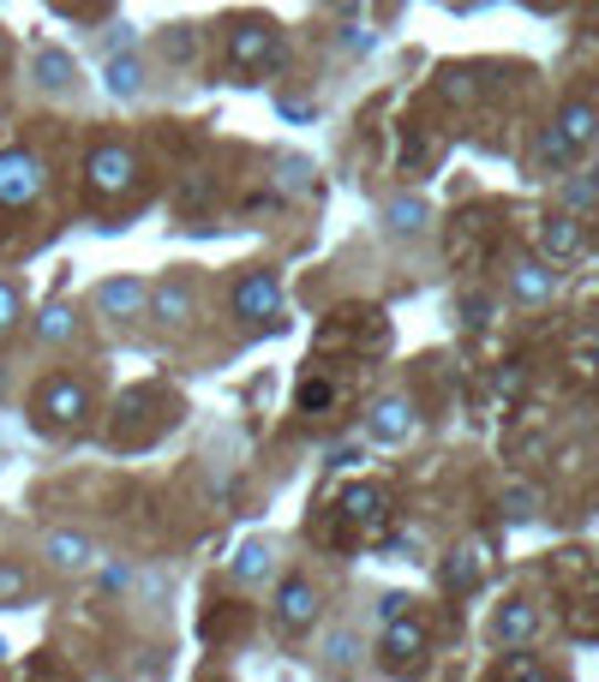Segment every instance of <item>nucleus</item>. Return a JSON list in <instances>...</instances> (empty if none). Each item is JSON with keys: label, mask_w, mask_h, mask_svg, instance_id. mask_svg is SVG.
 I'll list each match as a JSON object with an SVG mask.
<instances>
[{"label": "nucleus", "mask_w": 599, "mask_h": 682, "mask_svg": "<svg viewBox=\"0 0 599 682\" xmlns=\"http://www.w3.org/2000/svg\"><path fill=\"white\" fill-rule=\"evenodd\" d=\"M49 557L61 562V569H79V562H91V545H84L79 533H49Z\"/></svg>", "instance_id": "15"}, {"label": "nucleus", "mask_w": 599, "mask_h": 682, "mask_svg": "<svg viewBox=\"0 0 599 682\" xmlns=\"http://www.w3.org/2000/svg\"><path fill=\"white\" fill-rule=\"evenodd\" d=\"M539 251H546V258H576V251H581V228L569 216H551L546 228H539Z\"/></svg>", "instance_id": "10"}, {"label": "nucleus", "mask_w": 599, "mask_h": 682, "mask_svg": "<svg viewBox=\"0 0 599 682\" xmlns=\"http://www.w3.org/2000/svg\"><path fill=\"white\" fill-rule=\"evenodd\" d=\"M330 395H335L330 383H306V390H300V407H306V413H318V407H330Z\"/></svg>", "instance_id": "25"}, {"label": "nucleus", "mask_w": 599, "mask_h": 682, "mask_svg": "<svg viewBox=\"0 0 599 682\" xmlns=\"http://www.w3.org/2000/svg\"><path fill=\"white\" fill-rule=\"evenodd\" d=\"M492 634H498V647H521V641H534L539 634V611L534 604H521V599H509L498 617H492Z\"/></svg>", "instance_id": "8"}, {"label": "nucleus", "mask_w": 599, "mask_h": 682, "mask_svg": "<svg viewBox=\"0 0 599 682\" xmlns=\"http://www.w3.org/2000/svg\"><path fill=\"white\" fill-rule=\"evenodd\" d=\"M163 49L174 54V61H186V54H193V37H186V31H174V37H163Z\"/></svg>", "instance_id": "26"}, {"label": "nucleus", "mask_w": 599, "mask_h": 682, "mask_svg": "<svg viewBox=\"0 0 599 682\" xmlns=\"http://www.w3.org/2000/svg\"><path fill=\"white\" fill-rule=\"evenodd\" d=\"M37 335L42 341H72V311L66 306H49V311H42V323H37Z\"/></svg>", "instance_id": "18"}, {"label": "nucleus", "mask_w": 599, "mask_h": 682, "mask_svg": "<svg viewBox=\"0 0 599 682\" xmlns=\"http://www.w3.org/2000/svg\"><path fill=\"white\" fill-rule=\"evenodd\" d=\"M378 509H384V497H378L372 485H354V492H342V515H348V521H378Z\"/></svg>", "instance_id": "16"}, {"label": "nucleus", "mask_w": 599, "mask_h": 682, "mask_svg": "<svg viewBox=\"0 0 599 682\" xmlns=\"http://www.w3.org/2000/svg\"><path fill=\"white\" fill-rule=\"evenodd\" d=\"M407 425H414L407 402H384V407L372 413V437H378V443H402V437H407Z\"/></svg>", "instance_id": "12"}, {"label": "nucleus", "mask_w": 599, "mask_h": 682, "mask_svg": "<svg viewBox=\"0 0 599 682\" xmlns=\"http://www.w3.org/2000/svg\"><path fill=\"white\" fill-rule=\"evenodd\" d=\"M270 42H276V37L265 31V24H240L228 49H234V61H240V66H252V61H265V54H270Z\"/></svg>", "instance_id": "13"}, {"label": "nucleus", "mask_w": 599, "mask_h": 682, "mask_svg": "<svg viewBox=\"0 0 599 682\" xmlns=\"http://www.w3.org/2000/svg\"><path fill=\"white\" fill-rule=\"evenodd\" d=\"M588 365H593V372H599V341H593V348H588Z\"/></svg>", "instance_id": "30"}, {"label": "nucleus", "mask_w": 599, "mask_h": 682, "mask_svg": "<svg viewBox=\"0 0 599 682\" xmlns=\"http://www.w3.org/2000/svg\"><path fill=\"white\" fill-rule=\"evenodd\" d=\"M593 132H599V108H593V102H569V108L558 114V126L546 132L539 156H546V162H569L581 144H593Z\"/></svg>", "instance_id": "1"}, {"label": "nucleus", "mask_w": 599, "mask_h": 682, "mask_svg": "<svg viewBox=\"0 0 599 682\" xmlns=\"http://www.w3.org/2000/svg\"><path fill=\"white\" fill-rule=\"evenodd\" d=\"M42 192V168H37V156H24V151H0V204H31Z\"/></svg>", "instance_id": "2"}, {"label": "nucleus", "mask_w": 599, "mask_h": 682, "mask_svg": "<svg viewBox=\"0 0 599 682\" xmlns=\"http://www.w3.org/2000/svg\"><path fill=\"white\" fill-rule=\"evenodd\" d=\"M133 174H138V168H133V156H126V151H114V144L91 156V186L102 192V198H121V192L133 186Z\"/></svg>", "instance_id": "3"}, {"label": "nucleus", "mask_w": 599, "mask_h": 682, "mask_svg": "<svg viewBox=\"0 0 599 682\" xmlns=\"http://www.w3.org/2000/svg\"><path fill=\"white\" fill-rule=\"evenodd\" d=\"M509 515H516V521H521V515H534V497L528 492H509Z\"/></svg>", "instance_id": "28"}, {"label": "nucleus", "mask_w": 599, "mask_h": 682, "mask_svg": "<svg viewBox=\"0 0 599 682\" xmlns=\"http://www.w3.org/2000/svg\"><path fill=\"white\" fill-rule=\"evenodd\" d=\"M402 611H407V599H402V592H390V599L378 604V617H384V622H390V617H402Z\"/></svg>", "instance_id": "27"}, {"label": "nucleus", "mask_w": 599, "mask_h": 682, "mask_svg": "<svg viewBox=\"0 0 599 682\" xmlns=\"http://www.w3.org/2000/svg\"><path fill=\"white\" fill-rule=\"evenodd\" d=\"M516 293H521V300H546V293H551V270H546V264H521V270H516Z\"/></svg>", "instance_id": "17"}, {"label": "nucleus", "mask_w": 599, "mask_h": 682, "mask_svg": "<svg viewBox=\"0 0 599 682\" xmlns=\"http://www.w3.org/2000/svg\"><path fill=\"white\" fill-rule=\"evenodd\" d=\"M151 311L163 323H186V318H193V293H186V288H156L151 293Z\"/></svg>", "instance_id": "14"}, {"label": "nucleus", "mask_w": 599, "mask_h": 682, "mask_svg": "<svg viewBox=\"0 0 599 682\" xmlns=\"http://www.w3.org/2000/svg\"><path fill=\"white\" fill-rule=\"evenodd\" d=\"M37 407L49 413V425H54V420H61V425H79V420H84V407H91V402H84V390H79V383H72V378H54L49 390H42V402H37Z\"/></svg>", "instance_id": "7"}, {"label": "nucleus", "mask_w": 599, "mask_h": 682, "mask_svg": "<svg viewBox=\"0 0 599 682\" xmlns=\"http://www.w3.org/2000/svg\"><path fill=\"white\" fill-rule=\"evenodd\" d=\"M12 311H19V300H12V288H0V330L12 323Z\"/></svg>", "instance_id": "29"}, {"label": "nucleus", "mask_w": 599, "mask_h": 682, "mask_svg": "<svg viewBox=\"0 0 599 682\" xmlns=\"http://www.w3.org/2000/svg\"><path fill=\"white\" fill-rule=\"evenodd\" d=\"M498 676H516V682H528V676H546V664H534V659H504V664H498Z\"/></svg>", "instance_id": "24"}, {"label": "nucleus", "mask_w": 599, "mask_h": 682, "mask_svg": "<svg viewBox=\"0 0 599 682\" xmlns=\"http://www.w3.org/2000/svg\"><path fill=\"white\" fill-rule=\"evenodd\" d=\"M109 91L114 96H133L138 91V61H126V54H121V61L109 66Z\"/></svg>", "instance_id": "20"}, {"label": "nucleus", "mask_w": 599, "mask_h": 682, "mask_svg": "<svg viewBox=\"0 0 599 682\" xmlns=\"http://www.w3.org/2000/svg\"><path fill=\"white\" fill-rule=\"evenodd\" d=\"M24 587H31V575H24L19 562H0V599H19Z\"/></svg>", "instance_id": "23"}, {"label": "nucleus", "mask_w": 599, "mask_h": 682, "mask_svg": "<svg viewBox=\"0 0 599 682\" xmlns=\"http://www.w3.org/2000/svg\"><path fill=\"white\" fill-rule=\"evenodd\" d=\"M420 652H426V629H420V622H407V611L390 617L384 622V664H414Z\"/></svg>", "instance_id": "6"}, {"label": "nucleus", "mask_w": 599, "mask_h": 682, "mask_svg": "<svg viewBox=\"0 0 599 682\" xmlns=\"http://www.w3.org/2000/svg\"><path fill=\"white\" fill-rule=\"evenodd\" d=\"M479 569H486V545H462V551L450 557V569H444V587L467 592V587L479 581Z\"/></svg>", "instance_id": "11"}, {"label": "nucleus", "mask_w": 599, "mask_h": 682, "mask_svg": "<svg viewBox=\"0 0 599 682\" xmlns=\"http://www.w3.org/2000/svg\"><path fill=\"white\" fill-rule=\"evenodd\" d=\"M390 221H396L402 234H414L420 221H426V204H420V198H402V204H390Z\"/></svg>", "instance_id": "21"}, {"label": "nucleus", "mask_w": 599, "mask_h": 682, "mask_svg": "<svg viewBox=\"0 0 599 682\" xmlns=\"http://www.w3.org/2000/svg\"><path fill=\"white\" fill-rule=\"evenodd\" d=\"M234 575H240V581H258V575H270V551H265V545H246V551L234 557Z\"/></svg>", "instance_id": "19"}, {"label": "nucleus", "mask_w": 599, "mask_h": 682, "mask_svg": "<svg viewBox=\"0 0 599 682\" xmlns=\"http://www.w3.org/2000/svg\"><path fill=\"white\" fill-rule=\"evenodd\" d=\"M151 306V288L133 276H121V281H102L96 288V311H109V318H138V311Z\"/></svg>", "instance_id": "4"}, {"label": "nucleus", "mask_w": 599, "mask_h": 682, "mask_svg": "<svg viewBox=\"0 0 599 682\" xmlns=\"http://www.w3.org/2000/svg\"><path fill=\"white\" fill-rule=\"evenodd\" d=\"M276 604H282V622H288V629H306V622L318 617V592L306 587V581H282V599H276Z\"/></svg>", "instance_id": "9"}, {"label": "nucleus", "mask_w": 599, "mask_h": 682, "mask_svg": "<svg viewBox=\"0 0 599 682\" xmlns=\"http://www.w3.org/2000/svg\"><path fill=\"white\" fill-rule=\"evenodd\" d=\"M276 300H282V288H276L270 270L246 276L240 288H234V311H240V318H276Z\"/></svg>", "instance_id": "5"}, {"label": "nucleus", "mask_w": 599, "mask_h": 682, "mask_svg": "<svg viewBox=\"0 0 599 682\" xmlns=\"http://www.w3.org/2000/svg\"><path fill=\"white\" fill-rule=\"evenodd\" d=\"M37 72H42V84H72V61H66V54H42V61H37Z\"/></svg>", "instance_id": "22"}]
</instances>
